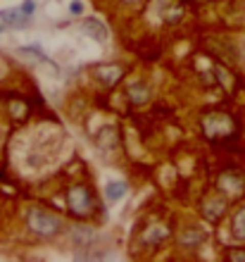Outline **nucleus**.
<instances>
[{
    "instance_id": "f257e3e1",
    "label": "nucleus",
    "mask_w": 245,
    "mask_h": 262,
    "mask_svg": "<svg viewBox=\"0 0 245 262\" xmlns=\"http://www.w3.org/2000/svg\"><path fill=\"white\" fill-rule=\"evenodd\" d=\"M27 227L31 234L41 238H55L64 229V222L57 214L43 210V207H29L27 210Z\"/></svg>"
},
{
    "instance_id": "f03ea898",
    "label": "nucleus",
    "mask_w": 245,
    "mask_h": 262,
    "mask_svg": "<svg viewBox=\"0 0 245 262\" xmlns=\"http://www.w3.org/2000/svg\"><path fill=\"white\" fill-rule=\"evenodd\" d=\"M67 205L74 217L86 220L96 210V200H93V193H91V188L86 184H72L67 188Z\"/></svg>"
},
{
    "instance_id": "7ed1b4c3",
    "label": "nucleus",
    "mask_w": 245,
    "mask_h": 262,
    "mask_svg": "<svg viewBox=\"0 0 245 262\" xmlns=\"http://www.w3.org/2000/svg\"><path fill=\"white\" fill-rule=\"evenodd\" d=\"M203 129L210 138H226L236 131V122L226 112H207L203 117Z\"/></svg>"
},
{
    "instance_id": "20e7f679",
    "label": "nucleus",
    "mask_w": 245,
    "mask_h": 262,
    "mask_svg": "<svg viewBox=\"0 0 245 262\" xmlns=\"http://www.w3.org/2000/svg\"><path fill=\"white\" fill-rule=\"evenodd\" d=\"M93 76H96L102 86L112 89V86H117V83L124 79V67H122V64H117V62L98 64V67L93 69Z\"/></svg>"
},
{
    "instance_id": "39448f33",
    "label": "nucleus",
    "mask_w": 245,
    "mask_h": 262,
    "mask_svg": "<svg viewBox=\"0 0 245 262\" xmlns=\"http://www.w3.org/2000/svg\"><path fill=\"white\" fill-rule=\"evenodd\" d=\"M179 246L181 248H188V250H193V248H200L205 241H207V231L205 229H200V227H195V224H191V227H184L181 231H179Z\"/></svg>"
},
{
    "instance_id": "423d86ee",
    "label": "nucleus",
    "mask_w": 245,
    "mask_h": 262,
    "mask_svg": "<svg viewBox=\"0 0 245 262\" xmlns=\"http://www.w3.org/2000/svg\"><path fill=\"white\" fill-rule=\"evenodd\" d=\"M79 27H81V31L88 36V38H93V41H98V43H105L109 38L107 27H105L100 19H96V17H86V19H81L79 21Z\"/></svg>"
},
{
    "instance_id": "0eeeda50",
    "label": "nucleus",
    "mask_w": 245,
    "mask_h": 262,
    "mask_svg": "<svg viewBox=\"0 0 245 262\" xmlns=\"http://www.w3.org/2000/svg\"><path fill=\"white\" fill-rule=\"evenodd\" d=\"M226 212V200L221 195H210L203 200V217L207 222H219Z\"/></svg>"
},
{
    "instance_id": "6e6552de",
    "label": "nucleus",
    "mask_w": 245,
    "mask_h": 262,
    "mask_svg": "<svg viewBox=\"0 0 245 262\" xmlns=\"http://www.w3.org/2000/svg\"><path fill=\"white\" fill-rule=\"evenodd\" d=\"M169 236H171L169 227H164V224H148L145 231L141 234V243L143 246H162Z\"/></svg>"
},
{
    "instance_id": "1a4fd4ad",
    "label": "nucleus",
    "mask_w": 245,
    "mask_h": 262,
    "mask_svg": "<svg viewBox=\"0 0 245 262\" xmlns=\"http://www.w3.org/2000/svg\"><path fill=\"white\" fill-rule=\"evenodd\" d=\"M0 21L10 29H21L31 24V17L21 12V7H7V10H0Z\"/></svg>"
},
{
    "instance_id": "9d476101",
    "label": "nucleus",
    "mask_w": 245,
    "mask_h": 262,
    "mask_svg": "<svg viewBox=\"0 0 245 262\" xmlns=\"http://www.w3.org/2000/svg\"><path fill=\"white\" fill-rule=\"evenodd\" d=\"M219 191H224L226 195H240L245 191V179L233 172L221 174L219 177Z\"/></svg>"
},
{
    "instance_id": "9b49d317",
    "label": "nucleus",
    "mask_w": 245,
    "mask_h": 262,
    "mask_svg": "<svg viewBox=\"0 0 245 262\" xmlns=\"http://www.w3.org/2000/svg\"><path fill=\"white\" fill-rule=\"evenodd\" d=\"M96 143L102 152H112L117 150V143H119V131L115 126H102L96 136Z\"/></svg>"
},
{
    "instance_id": "f8f14e48",
    "label": "nucleus",
    "mask_w": 245,
    "mask_h": 262,
    "mask_svg": "<svg viewBox=\"0 0 245 262\" xmlns=\"http://www.w3.org/2000/svg\"><path fill=\"white\" fill-rule=\"evenodd\" d=\"M126 96H129V100L136 107H141V105H145L150 100V96H152V91H150V86L145 81H133L126 89Z\"/></svg>"
},
{
    "instance_id": "ddd939ff",
    "label": "nucleus",
    "mask_w": 245,
    "mask_h": 262,
    "mask_svg": "<svg viewBox=\"0 0 245 262\" xmlns=\"http://www.w3.org/2000/svg\"><path fill=\"white\" fill-rule=\"evenodd\" d=\"M69 236H72V241L79 243V246H93L96 231L88 227H83V224H74V227L69 229Z\"/></svg>"
},
{
    "instance_id": "4468645a",
    "label": "nucleus",
    "mask_w": 245,
    "mask_h": 262,
    "mask_svg": "<svg viewBox=\"0 0 245 262\" xmlns=\"http://www.w3.org/2000/svg\"><path fill=\"white\" fill-rule=\"evenodd\" d=\"M129 193V186H126V181H107V186H105V198L107 203H119L124 195Z\"/></svg>"
},
{
    "instance_id": "2eb2a0df",
    "label": "nucleus",
    "mask_w": 245,
    "mask_h": 262,
    "mask_svg": "<svg viewBox=\"0 0 245 262\" xmlns=\"http://www.w3.org/2000/svg\"><path fill=\"white\" fill-rule=\"evenodd\" d=\"M231 236L236 241H245V207H240L231 220Z\"/></svg>"
},
{
    "instance_id": "dca6fc26",
    "label": "nucleus",
    "mask_w": 245,
    "mask_h": 262,
    "mask_svg": "<svg viewBox=\"0 0 245 262\" xmlns=\"http://www.w3.org/2000/svg\"><path fill=\"white\" fill-rule=\"evenodd\" d=\"M181 17H184L181 5H167V7H162V19L167 21V24H176V21H181Z\"/></svg>"
},
{
    "instance_id": "f3484780",
    "label": "nucleus",
    "mask_w": 245,
    "mask_h": 262,
    "mask_svg": "<svg viewBox=\"0 0 245 262\" xmlns=\"http://www.w3.org/2000/svg\"><path fill=\"white\" fill-rule=\"evenodd\" d=\"M19 55H29V57H36V60H41V62H48V57H46V53H43L41 46H21L19 50H17Z\"/></svg>"
},
{
    "instance_id": "a211bd4d",
    "label": "nucleus",
    "mask_w": 245,
    "mask_h": 262,
    "mask_svg": "<svg viewBox=\"0 0 245 262\" xmlns=\"http://www.w3.org/2000/svg\"><path fill=\"white\" fill-rule=\"evenodd\" d=\"M19 7H21V12L27 14V17H34V12H36V3H34V0H24Z\"/></svg>"
},
{
    "instance_id": "6ab92c4d",
    "label": "nucleus",
    "mask_w": 245,
    "mask_h": 262,
    "mask_svg": "<svg viewBox=\"0 0 245 262\" xmlns=\"http://www.w3.org/2000/svg\"><path fill=\"white\" fill-rule=\"evenodd\" d=\"M69 12L74 14V17H81V14H83V3H79V0H72V3H69Z\"/></svg>"
},
{
    "instance_id": "aec40b11",
    "label": "nucleus",
    "mask_w": 245,
    "mask_h": 262,
    "mask_svg": "<svg viewBox=\"0 0 245 262\" xmlns=\"http://www.w3.org/2000/svg\"><path fill=\"white\" fill-rule=\"evenodd\" d=\"M226 257H229V260H243L245 262V250H229Z\"/></svg>"
},
{
    "instance_id": "412c9836",
    "label": "nucleus",
    "mask_w": 245,
    "mask_h": 262,
    "mask_svg": "<svg viewBox=\"0 0 245 262\" xmlns=\"http://www.w3.org/2000/svg\"><path fill=\"white\" fill-rule=\"evenodd\" d=\"M122 3H126V5H138V3H143V0H122Z\"/></svg>"
},
{
    "instance_id": "4be33fe9",
    "label": "nucleus",
    "mask_w": 245,
    "mask_h": 262,
    "mask_svg": "<svg viewBox=\"0 0 245 262\" xmlns=\"http://www.w3.org/2000/svg\"><path fill=\"white\" fill-rule=\"evenodd\" d=\"M3 29H5V24H3V21H0V34H3Z\"/></svg>"
}]
</instances>
